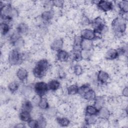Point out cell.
<instances>
[{"instance_id": "8fae6325", "label": "cell", "mask_w": 128, "mask_h": 128, "mask_svg": "<svg viewBox=\"0 0 128 128\" xmlns=\"http://www.w3.org/2000/svg\"><path fill=\"white\" fill-rule=\"evenodd\" d=\"M64 46V40L61 38H58L55 39L52 42L50 48L52 50L56 52H58L61 50Z\"/></svg>"}, {"instance_id": "484cf974", "label": "cell", "mask_w": 128, "mask_h": 128, "mask_svg": "<svg viewBox=\"0 0 128 128\" xmlns=\"http://www.w3.org/2000/svg\"><path fill=\"white\" fill-rule=\"evenodd\" d=\"M56 122L61 126H67L70 124L69 119L66 117H58Z\"/></svg>"}, {"instance_id": "7402d4cb", "label": "cell", "mask_w": 128, "mask_h": 128, "mask_svg": "<svg viewBox=\"0 0 128 128\" xmlns=\"http://www.w3.org/2000/svg\"><path fill=\"white\" fill-rule=\"evenodd\" d=\"M94 106L99 110L102 107L104 106L105 104V99L102 96H96L94 100Z\"/></svg>"}, {"instance_id": "30bf717a", "label": "cell", "mask_w": 128, "mask_h": 128, "mask_svg": "<svg viewBox=\"0 0 128 128\" xmlns=\"http://www.w3.org/2000/svg\"><path fill=\"white\" fill-rule=\"evenodd\" d=\"M16 76L17 78L20 81L23 82L27 80L28 76V70L26 68H20L17 70Z\"/></svg>"}, {"instance_id": "74e56055", "label": "cell", "mask_w": 128, "mask_h": 128, "mask_svg": "<svg viewBox=\"0 0 128 128\" xmlns=\"http://www.w3.org/2000/svg\"><path fill=\"white\" fill-rule=\"evenodd\" d=\"M53 6H54L58 8H62L64 4V0H54L52 1Z\"/></svg>"}, {"instance_id": "ffe728a7", "label": "cell", "mask_w": 128, "mask_h": 128, "mask_svg": "<svg viewBox=\"0 0 128 128\" xmlns=\"http://www.w3.org/2000/svg\"><path fill=\"white\" fill-rule=\"evenodd\" d=\"M94 44L92 40H82V42L81 47L82 50H89L90 51L93 48Z\"/></svg>"}, {"instance_id": "4dcf8cb0", "label": "cell", "mask_w": 128, "mask_h": 128, "mask_svg": "<svg viewBox=\"0 0 128 128\" xmlns=\"http://www.w3.org/2000/svg\"><path fill=\"white\" fill-rule=\"evenodd\" d=\"M24 44V39L20 36L12 44V45L15 48H14L16 50H19L22 48Z\"/></svg>"}, {"instance_id": "f546056e", "label": "cell", "mask_w": 128, "mask_h": 128, "mask_svg": "<svg viewBox=\"0 0 128 128\" xmlns=\"http://www.w3.org/2000/svg\"><path fill=\"white\" fill-rule=\"evenodd\" d=\"M18 88H19V84L16 81L11 82H10L9 83L8 86V90L12 93L16 92L18 90Z\"/></svg>"}, {"instance_id": "7bdbcfd3", "label": "cell", "mask_w": 128, "mask_h": 128, "mask_svg": "<svg viewBox=\"0 0 128 128\" xmlns=\"http://www.w3.org/2000/svg\"><path fill=\"white\" fill-rule=\"evenodd\" d=\"M14 128H25L26 126L23 123H18L16 124V125L14 126Z\"/></svg>"}, {"instance_id": "1f68e13d", "label": "cell", "mask_w": 128, "mask_h": 128, "mask_svg": "<svg viewBox=\"0 0 128 128\" xmlns=\"http://www.w3.org/2000/svg\"><path fill=\"white\" fill-rule=\"evenodd\" d=\"M90 86L88 84H84L80 87H78V93L79 94L83 96V95L90 89Z\"/></svg>"}, {"instance_id": "836d02e7", "label": "cell", "mask_w": 128, "mask_h": 128, "mask_svg": "<svg viewBox=\"0 0 128 128\" xmlns=\"http://www.w3.org/2000/svg\"><path fill=\"white\" fill-rule=\"evenodd\" d=\"M74 73L77 76H80L83 73V68L80 64H76L73 69Z\"/></svg>"}, {"instance_id": "d4e9b609", "label": "cell", "mask_w": 128, "mask_h": 128, "mask_svg": "<svg viewBox=\"0 0 128 128\" xmlns=\"http://www.w3.org/2000/svg\"><path fill=\"white\" fill-rule=\"evenodd\" d=\"M38 106L40 109L44 110H46L50 108L48 100L44 96H42L41 98V99L40 102H38Z\"/></svg>"}, {"instance_id": "7c38bea8", "label": "cell", "mask_w": 128, "mask_h": 128, "mask_svg": "<svg viewBox=\"0 0 128 128\" xmlns=\"http://www.w3.org/2000/svg\"><path fill=\"white\" fill-rule=\"evenodd\" d=\"M54 12L52 10H48L44 11L41 14L40 17L42 20L45 22H48L54 18Z\"/></svg>"}, {"instance_id": "3957f363", "label": "cell", "mask_w": 128, "mask_h": 128, "mask_svg": "<svg viewBox=\"0 0 128 128\" xmlns=\"http://www.w3.org/2000/svg\"><path fill=\"white\" fill-rule=\"evenodd\" d=\"M92 25L94 28V30L96 34L100 35L106 32V26L104 20L100 16L95 18L92 22Z\"/></svg>"}, {"instance_id": "4316f807", "label": "cell", "mask_w": 128, "mask_h": 128, "mask_svg": "<svg viewBox=\"0 0 128 128\" xmlns=\"http://www.w3.org/2000/svg\"><path fill=\"white\" fill-rule=\"evenodd\" d=\"M78 87L76 84H71L67 88L66 92L69 95H75L78 93Z\"/></svg>"}, {"instance_id": "603a6c76", "label": "cell", "mask_w": 128, "mask_h": 128, "mask_svg": "<svg viewBox=\"0 0 128 128\" xmlns=\"http://www.w3.org/2000/svg\"><path fill=\"white\" fill-rule=\"evenodd\" d=\"M20 119L24 122H28L31 118V115L30 112L21 110L19 114Z\"/></svg>"}, {"instance_id": "8992f818", "label": "cell", "mask_w": 128, "mask_h": 128, "mask_svg": "<svg viewBox=\"0 0 128 128\" xmlns=\"http://www.w3.org/2000/svg\"><path fill=\"white\" fill-rule=\"evenodd\" d=\"M98 8L103 12H108L112 10L114 4L112 2L108 0H99L96 4Z\"/></svg>"}, {"instance_id": "277c9868", "label": "cell", "mask_w": 128, "mask_h": 128, "mask_svg": "<svg viewBox=\"0 0 128 128\" xmlns=\"http://www.w3.org/2000/svg\"><path fill=\"white\" fill-rule=\"evenodd\" d=\"M24 60L22 54L16 48L12 50L8 54V62L12 66L20 64Z\"/></svg>"}, {"instance_id": "5b68a950", "label": "cell", "mask_w": 128, "mask_h": 128, "mask_svg": "<svg viewBox=\"0 0 128 128\" xmlns=\"http://www.w3.org/2000/svg\"><path fill=\"white\" fill-rule=\"evenodd\" d=\"M34 88L36 94L42 97L44 96L49 90L48 84L44 82H36L34 85Z\"/></svg>"}, {"instance_id": "52a82bcc", "label": "cell", "mask_w": 128, "mask_h": 128, "mask_svg": "<svg viewBox=\"0 0 128 128\" xmlns=\"http://www.w3.org/2000/svg\"><path fill=\"white\" fill-rule=\"evenodd\" d=\"M80 36L84 40H92L97 37L96 34L93 30L90 28H84L80 32Z\"/></svg>"}, {"instance_id": "7a4b0ae2", "label": "cell", "mask_w": 128, "mask_h": 128, "mask_svg": "<svg viewBox=\"0 0 128 128\" xmlns=\"http://www.w3.org/2000/svg\"><path fill=\"white\" fill-rule=\"evenodd\" d=\"M50 68V64L46 59H41L36 64L33 68L34 74L38 76H44Z\"/></svg>"}, {"instance_id": "ba28073f", "label": "cell", "mask_w": 128, "mask_h": 128, "mask_svg": "<svg viewBox=\"0 0 128 128\" xmlns=\"http://www.w3.org/2000/svg\"><path fill=\"white\" fill-rule=\"evenodd\" d=\"M97 80L100 84H106L110 80V76L107 72L102 70H100L97 74Z\"/></svg>"}, {"instance_id": "44dd1931", "label": "cell", "mask_w": 128, "mask_h": 128, "mask_svg": "<svg viewBox=\"0 0 128 128\" xmlns=\"http://www.w3.org/2000/svg\"><path fill=\"white\" fill-rule=\"evenodd\" d=\"M28 26L24 22H21L18 24L16 27V32L20 34H26L28 31Z\"/></svg>"}, {"instance_id": "5bb4252c", "label": "cell", "mask_w": 128, "mask_h": 128, "mask_svg": "<svg viewBox=\"0 0 128 128\" xmlns=\"http://www.w3.org/2000/svg\"><path fill=\"white\" fill-rule=\"evenodd\" d=\"M70 58L69 54L65 50H60L57 52L56 58L60 62H66Z\"/></svg>"}, {"instance_id": "e575fe53", "label": "cell", "mask_w": 128, "mask_h": 128, "mask_svg": "<svg viewBox=\"0 0 128 128\" xmlns=\"http://www.w3.org/2000/svg\"><path fill=\"white\" fill-rule=\"evenodd\" d=\"M38 123V128H45L46 126V120L44 117L43 116H40L37 120Z\"/></svg>"}, {"instance_id": "d590c367", "label": "cell", "mask_w": 128, "mask_h": 128, "mask_svg": "<svg viewBox=\"0 0 128 128\" xmlns=\"http://www.w3.org/2000/svg\"><path fill=\"white\" fill-rule=\"evenodd\" d=\"M91 52L89 50H81V56L82 58V60H88L91 56Z\"/></svg>"}, {"instance_id": "ac0fdd59", "label": "cell", "mask_w": 128, "mask_h": 128, "mask_svg": "<svg viewBox=\"0 0 128 128\" xmlns=\"http://www.w3.org/2000/svg\"><path fill=\"white\" fill-rule=\"evenodd\" d=\"M98 110L94 105H88L85 109V114L86 116H96Z\"/></svg>"}, {"instance_id": "9c48e42d", "label": "cell", "mask_w": 128, "mask_h": 128, "mask_svg": "<svg viewBox=\"0 0 128 128\" xmlns=\"http://www.w3.org/2000/svg\"><path fill=\"white\" fill-rule=\"evenodd\" d=\"M96 116L101 120H107L110 116V112L108 108L104 106L98 110Z\"/></svg>"}, {"instance_id": "6da1fadb", "label": "cell", "mask_w": 128, "mask_h": 128, "mask_svg": "<svg viewBox=\"0 0 128 128\" xmlns=\"http://www.w3.org/2000/svg\"><path fill=\"white\" fill-rule=\"evenodd\" d=\"M112 28L116 36H120L124 35L126 28V19L122 16L116 17L112 22Z\"/></svg>"}, {"instance_id": "4fadbf2b", "label": "cell", "mask_w": 128, "mask_h": 128, "mask_svg": "<svg viewBox=\"0 0 128 128\" xmlns=\"http://www.w3.org/2000/svg\"><path fill=\"white\" fill-rule=\"evenodd\" d=\"M119 56L118 50L114 48H110L107 50L105 54V58L108 60H114Z\"/></svg>"}, {"instance_id": "cb8c5ba5", "label": "cell", "mask_w": 128, "mask_h": 128, "mask_svg": "<svg viewBox=\"0 0 128 128\" xmlns=\"http://www.w3.org/2000/svg\"><path fill=\"white\" fill-rule=\"evenodd\" d=\"M33 108L32 102L28 100H24L22 104L21 110L30 112Z\"/></svg>"}, {"instance_id": "d6a6232c", "label": "cell", "mask_w": 128, "mask_h": 128, "mask_svg": "<svg viewBox=\"0 0 128 128\" xmlns=\"http://www.w3.org/2000/svg\"><path fill=\"white\" fill-rule=\"evenodd\" d=\"M72 59L76 62H78L81 60H82V58L81 56V51L72 50Z\"/></svg>"}, {"instance_id": "f35d334b", "label": "cell", "mask_w": 128, "mask_h": 128, "mask_svg": "<svg viewBox=\"0 0 128 128\" xmlns=\"http://www.w3.org/2000/svg\"><path fill=\"white\" fill-rule=\"evenodd\" d=\"M81 23L84 26H88L90 24V22L89 20V18L85 15L83 16L82 19H81Z\"/></svg>"}, {"instance_id": "ab89813d", "label": "cell", "mask_w": 128, "mask_h": 128, "mask_svg": "<svg viewBox=\"0 0 128 128\" xmlns=\"http://www.w3.org/2000/svg\"><path fill=\"white\" fill-rule=\"evenodd\" d=\"M41 98H42V96L36 94L32 98V102L33 104H36L38 106V102H40V101L41 99Z\"/></svg>"}, {"instance_id": "b9f144b4", "label": "cell", "mask_w": 128, "mask_h": 128, "mask_svg": "<svg viewBox=\"0 0 128 128\" xmlns=\"http://www.w3.org/2000/svg\"><path fill=\"white\" fill-rule=\"evenodd\" d=\"M122 94L125 97H127L128 96V88L127 86H125L122 90Z\"/></svg>"}, {"instance_id": "8d00e7d4", "label": "cell", "mask_w": 128, "mask_h": 128, "mask_svg": "<svg viewBox=\"0 0 128 128\" xmlns=\"http://www.w3.org/2000/svg\"><path fill=\"white\" fill-rule=\"evenodd\" d=\"M28 126L31 128H38V120L35 119L31 118L28 122Z\"/></svg>"}, {"instance_id": "9a60e30c", "label": "cell", "mask_w": 128, "mask_h": 128, "mask_svg": "<svg viewBox=\"0 0 128 128\" xmlns=\"http://www.w3.org/2000/svg\"><path fill=\"white\" fill-rule=\"evenodd\" d=\"M82 38L80 36H76L74 39L73 46H72V50L74 51H81L82 47Z\"/></svg>"}, {"instance_id": "e0dca14e", "label": "cell", "mask_w": 128, "mask_h": 128, "mask_svg": "<svg viewBox=\"0 0 128 128\" xmlns=\"http://www.w3.org/2000/svg\"><path fill=\"white\" fill-rule=\"evenodd\" d=\"M118 7L120 12V13L123 15L126 14L128 11V2L126 0H122L119 2L117 4Z\"/></svg>"}, {"instance_id": "d6986e66", "label": "cell", "mask_w": 128, "mask_h": 128, "mask_svg": "<svg viewBox=\"0 0 128 128\" xmlns=\"http://www.w3.org/2000/svg\"><path fill=\"white\" fill-rule=\"evenodd\" d=\"M48 85L49 90L54 92L59 89L60 84V82L56 80H52L48 83Z\"/></svg>"}, {"instance_id": "2e32d148", "label": "cell", "mask_w": 128, "mask_h": 128, "mask_svg": "<svg viewBox=\"0 0 128 128\" xmlns=\"http://www.w3.org/2000/svg\"><path fill=\"white\" fill-rule=\"evenodd\" d=\"M82 96L85 100L88 102H92L94 101L96 95L95 91L94 90L90 88Z\"/></svg>"}, {"instance_id": "f1b7e54d", "label": "cell", "mask_w": 128, "mask_h": 128, "mask_svg": "<svg viewBox=\"0 0 128 128\" xmlns=\"http://www.w3.org/2000/svg\"><path fill=\"white\" fill-rule=\"evenodd\" d=\"M96 116H86V115L85 122L88 125H92L96 124L97 122Z\"/></svg>"}, {"instance_id": "83f0119b", "label": "cell", "mask_w": 128, "mask_h": 128, "mask_svg": "<svg viewBox=\"0 0 128 128\" xmlns=\"http://www.w3.org/2000/svg\"><path fill=\"white\" fill-rule=\"evenodd\" d=\"M10 30V26L6 22L0 23V32L2 36H5L8 34Z\"/></svg>"}, {"instance_id": "60d3db41", "label": "cell", "mask_w": 128, "mask_h": 128, "mask_svg": "<svg viewBox=\"0 0 128 128\" xmlns=\"http://www.w3.org/2000/svg\"><path fill=\"white\" fill-rule=\"evenodd\" d=\"M46 110L48 114L51 116H54L56 112V110L54 108H49L48 109Z\"/></svg>"}]
</instances>
